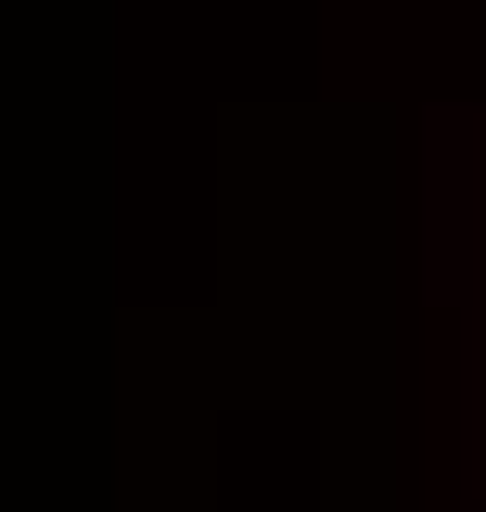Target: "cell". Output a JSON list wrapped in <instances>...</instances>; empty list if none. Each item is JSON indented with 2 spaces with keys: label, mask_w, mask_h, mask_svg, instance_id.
Segmentation results:
<instances>
[{
  "label": "cell",
  "mask_w": 486,
  "mask_h": 512,
  "mask_svg": "<svg viewBox=\"0 0 486 512\" xmlns=\"http://www.w3.org/2000/svg\"><path fill=\"white\" fill-rule=\"evenodd\" d=\"M474 500H486V308H474Z\"/></svg>",
  "instance_id": "1"
}]
</instances>
